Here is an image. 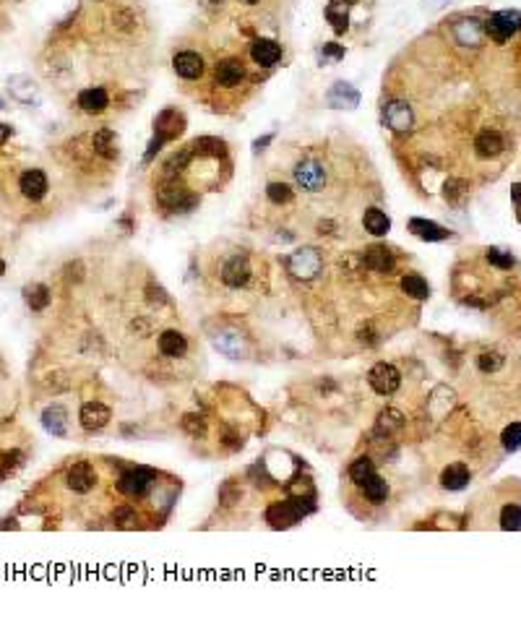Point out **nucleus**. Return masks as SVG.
<instances>
[{
    "label": "nucleus",
    "instance_id": "nucleus-37",
    "mask_svg": "<svg viewBox=\"0 0 521 641\" xmlns=\"http://www.w3.org/2000/svg\"><path fill=\"white\" fill-rule=\"evenodd\" d=\"M488 261L495 264L498 269H511L513 266V256H506V253H501L498 248H490V250H488Z\"/></svg>",
    "mask_w": 521,
    "mask_h": 641
},
{
    "label": "nucleus",
    "instance_id": "nucleus-29",
    "mask_svg": "<svg viewBox=\"0 0 521 641\" xmlns=\"http://www.w3.org/2000/svg\"><path fill=\"white\" fill-rule=\"evenodd\" d=\"M24 297H27V306H29L31 310H45V308L50 306V289L45 285L27 287Z\"/></svg>",
    "mask_w": 521,
    "mask_h": 641
},
{
    "label": "nucleus",
    "instance_id": "nucleus-43",
    "mask_svg": "<svg viewBox=\"0 0 521 641\" xmlns=\"http://www.w3.org/2000/svg\"><path fill=\"white\" fill-rule=\"evenodd\" d=\"M3 271H6V261H3V258H0V274H3Z\"/></svg>",
    "mask_w": 521,
    "mask_h": 641
},
{
    "label": "nucleus",
    "instance_id": "nucleus-38",
    "mask_svg": "<svg viewBox=\"0 0 521 641\" xmlns=\"http://www.w3.org/2000/svg\"><path fill=\"white\" fill-rule=\"evenodd\" d=\"M183 428H186L188 433L198 435V433H204V420H201L198 414H186V417H183Z\"/></svg>",
    "mask_w": 521,
    "mask_h": 641
},
{
    "label": "nucleus",
    "instance_id": "nucleus-42",
    "mask_svg": "<svg viewBox=\"0 0 521 641\" xmlns=\"http://www.w3.org/2000/svg\"><path fill=\"white\" fill-rule=\"evenodd\" d=\"M511 196H513V201L521 206V183H516V186L511 188Z\"/></svg>",
    "mask_w": 521,
    "mask_h": 641
},
{
    "label": "nucleus",
    "instance_id": "nucleus-4",
    "mask_svg": "<svg viewBox=\"0 0 521 641\" xmlns=\"http://www.w3.org/2000/svg\"><path fill=\"white\" fill-rule=\"evenodd\" d=\"M303 513V506L297 501H282V504H274L266 511V522L271 524L274 529H285V527H292V524L300 522Z\"/></svg>",
    "mask_w": 521,
    "mask_h": 641
},
{
    "label": "nucleus",
    "instance_id": "nucleus-7",
    "mask_svg": "<svg viewBox=\"0 0 521 641\" xmlns=\"http://www.w3.org/2000/svg\"><path fill=\"white\" fill-rule=\"evenodd\" d=\"M384 120L391 130H396V133H407V130L412 128V110H409V105L402 102V99L388 102V105L384 107Z\"/></svg>",
    "mask_w": 521,
    "mask_h": 641
},
{
    "label": "nucleus",
    "instance_id": "nucleus-14",
    "mask_svg": "<svg viewBox=\"0 0 521 641\" xmlns=\"http://www.w3.org/2000/svg\"><path fill=\"white\" fill-rule=\"evenodd\" d=\"M94 469H91V464L86 462H79L73 464L68 469V488L70 490H76V493H89L91 488H94Z\"/></svg>",
    "mask_w": 521,
    "mask_h": 641
},
{
    "label": "nucleus",
    "instance_id": "nucleus-25",
    "mask_svg": "<svg viewBox=\"0 0 521 641\" xmlns=\"http://www.w3.org/2000/svg\"><path fill=\"white\" fill-rule=\"evenodd\" d=\"M360 490H363L365 498H368L370 504H384L386 498H388V485H386V480L384 477H378V474H370V477L360 485Z\"/></svg>",
    "mask_w": 521,
    "mask_h": 641
},
{
    "label": "nucleus",
    "instance_id": "nucleus-17",
    "mask_svg": "<svg viewBox=\"0 0 521 641\" xmlns=\"http://www.w3.org/2000/svg\"><path fill=\"white\" fill-rule=\"evenodd\" d=\"M42 425H45L47 433L58 435V438H66V435H68V414H66V409L60 405H52L45 409Z\"/></svg>",
    "mask_w": 521,
    "mask_h": 641
},
{
    "label": "nucleus",
    "instance_id": "nucleus-28",
    "mask_svg": "<svg viewBox=\"0 0 521 641\" xmlns=\"http://www.w3.org/2000/svg\"><path fill=\"white\" fill-rule=\"evenodd\" d=\"M402 289L409 297H414V300H428V295H430V287H428V282H425L423 276H417V274L404 276V279H402Z\"/></svg>",
    "mask_w": 521,
    "mask_h": 641
},
{
    "label": "nucleus",
    "instance_id": "nucleus-1",
    "mask_svg": "<svg viewBox=\"0 0 521 641\" xmlns=\"http://www.w3.org/2000/svg\"><path fill=\"white\" fill-rule=\"evenodd\" d=\"M321 253L315 248H300L289 256V271L297 276V279H313L318 271H321Z\"/></svg>",
    "mask_w": 521,
    "mask_h": 641
},
{
    "label": "nucleus",
    "instance_id": "nucleus-40",
    "mask_svg": "<svg viewBox=\"0 0 521 641\" xmlns=\"http://www.w3.org/2000/svg\"><path fill=\"white\" fill-rule=\"evenodd\" d=\"M324 52H326V55H331V58H342V55H345V50L336 47V45H329V47H326Z\"/></svg>",
    "mask_w": 521,
    "mask_h": 641
},
{
    "label": "nucleus",
    "instance_id": "nucleus-15",
    "mask_svg": "<svg viewBox=\"0 0 521 641\" xmlns=\"http://www.w3.org/2000/svg\"><path fill=\"white\" fill-rule=\"evenodd\" d=\"M250 55H253V60H256L261 68H271L282 58V47L274 40H256L253 47H250Z\"/></svg>",
    "mask_w": 521,
    "mask_h": 641
},
{
    "label": "nucleus",
    "instance_id": "nucleus-10",
    "mask_svg": "<svg viewBox=\"0 0 521 641\" xmlns=\"http://www.w3.org/2000/svg\"><path fill=\"white\" fill-rule=\"evenodd\" d=\"M172 66H175L177 76H183V79H188V81L198 79V76L204 73V58H201L198 52H190V50L177 52L175 60H172Z\"/></svg>",
    "mask_w": 521,
    "mask_h": 641
},
{
    "label": "nucleus",
    "instance_id": "nucleus-5",
    "mask_svg": "<svg viewBox=\"0 0 521 641\" xmlns=\"http://www.w3.org/2000/svg\"><path fill=\"white\" fill-rule=\"evenodd\" d=\"M295 183H297V188H303V190H321V186L326 183L324 165L315 162V159L300 162L295 167Z\"/></svg>",
    "mask_w": 521,
    "mask_h": 641
},
{
    "label": "nucleus",
    "instance_id": "nucleus-11",
    "mask_svg": "<svg viewBox=\"0 0 521 641\" xmlns=\"http://www.w3.org/2000/svg\"><path fill=\"white\" fill-rule=\"evenodd\" d=\"M110 417H112V412H110V407L102 405V402H86V405L81 407V425H84L86 430H99V428H105V425L110 423Z\"/></svg>",
    "mask_w": 521,
    "mask_h": 641
},
{
    "label": "nucleus",
    "instance_id": "nucleus-41",
    "mask_svg": "<svg viewBox=\"0 0 521 641\" xmlns=\"http://www.w3.org/2000/svg\"><path fill=\"white\" fill-rule=\"evenodd\" d=\"M10 133H13V130H10V126L0 123V144H6V141L10 138Z\"/></svg>",
    "mask_w": 521,
    "mask_h": 641
},
{
    "label": "nucleus",
    "instance_id": "nucleus-31",
    "mask_svg": "<svg viewBox=\"0 0 521 641\" xmlns=\"http://www.w3.org/2000/svg\"><path fill=\"white\" fill-rule=\"evenodd\" d=\"M404 428V414L399 412V409H384L381 412V417H378V430H384V433H393V430H402Z\"/></svg>",
    "mask_w": 521,
    "mask_h": 641
},
{
    "label": "nucleus",
    "instance_id": "nucleus-18",
    "mask_svg": "<svg viewBox=\"0 0 521 641\" xmlns=\"http://www.w3.org/2000/svg\"><path fill=\"white\" fill-rule=\"evenodd\" d=\"M474 149L480 157H498L503 149H506V141L498 130H482L477 141H474Z\"/></svg>",
    "mask_w": 521,
    "mask_h": 641
},
{
    "label": "nucleus",
    "instance_id": "nucleus-45",
    "mask_svg": "<svg viewBox=\"0 0 521 641\" xmlns=\"http://www.w3.org/2000/svg\"><path fill=\"white\" fill-rule=\"evenodd\" d=\"M211 3H217V0H211Z\"/></svg>",
    "mask_w": 521,
    "mask_h": 641
},
{
    "label": "nucleus",
    "instance_id": "nucleus-46",
    "mask_svg": "<svg viewBox=\"0 0 521 641\" xmlns=\"http://www.w3.org/2000/svg\"><path fill=\"white\" fill-rule=\"evenodd\" d=\"M0 477H3V472H0Z\"/></svg>",
    "mask_w": 521,
    "mask_h": 641
},
{
    "label": "nucleus",
    "instance_id": "nucleus-3",
    "mask_svg": "<svg viewBox=\"0 0 521 641\" xmlns=\"http://www.w3.org/2000/svg\"><path fill=\"white\" fill-rule=\"evenodd\" d=\"M519 27H521V13H516V10H498L495 16H490L485 31H488L495 42H506Z\"/></svg>",
    "mask_w": 521,
    "mask_h": 641
},
{
    "label": "nucleus",
    "instance_id": "nucleus-20",
    "mask_svg": "<svg viewBox=\"0 0 521 641\" xmlns=\"http://www.w3.org/2000/svg\"><path fill=\"white\" fill-rule=\"evenodd\" d=\"M409 229H412V235L423 237L428 243H438V240L448 237V229H443L441 225L428 222V219H409Z\"/></svg>",
    "mask_w": 521,
    "mask_h": 641
},
{
    "label": "nucleus",
    "instance_id": "nucleus-2",
    "mask_svg": "<svg viewBox=\"0 0 521 641\" xmlns=\"http://www.w3.org/2000/svg\"><path fill=\"white\" fill-rule=\"evenodd\" d=\"M368 384L373 386V391L388 396L399 389V384H402V373H399L393 365H388V363H378V365L370 368V373H368Z\"/></svg>",
    "mask_w": 521,
    "mask_h": 641
},
{
    "label": "nucleus",
    "instance_id": "nucleus-19",
    "mask_svg": "<svg viewBox=\"0 0 521 641\" xmlns=\"http://www.w3.org/2000/svg\"><path fill=\"white\" fill-rule=\"evenodd\" d=\"M91 146H94V151H97L99 157L115 159L118 157V136H115V130H110V128L97 130L94 138H91Z\"/></svg>",
    "mask_w": 521,
    "mask_h": 641
},
{
    "label": "nucleus",
    "instance_id": "nucleus-39",
    "mask_svg": "<svg viewBox=\"0 0 521 641\" xmlns=\"http://www.w3.org/2000/svg\"><path fill=\"white\" fill-rule=\"evenodd\" d=\"M133 519H136V513L130 511V508H126V506L115 511V522H123V524H126V522H133Z\"/></svg>",
    "mask_w": 521,
    "mask_h": 641
},
{
    "label": "nucleus",
    "instance_id": "nucleus-27",
    "mask_svg": "<svg viewBox=\"0 0 521 641\" xmlns=\"http://www.w3.org/2000/svg\"><path fill=\"white\" fill-rule=\"evenodd\" d=\"M329 102H331V107H354L360 102V94L349 84H336L334 89L329 91Z\"/></svg>",
    "mask_w": 521,
    "mask_h": 641
},
{
    "label": "nucleus",
    "instance_id": "nucleus-36",
    "mask_svg": "<svg viewBox=\"0 0 521 641\" xmlns=\"http://www.w3.org/2000/svg\"><path fill=\"white\" fill-rule=\"evenodd\" d=\"M501 365H503V355H495V352L480 355V370H485V373H495Z\"/></svg>",
    "mask_w": 521,
    "mask_h": 641
},
{
    "label": "nucleus",
    "instance_id": "nucleus-23",
    "mask_svg": "<svg viewBox=\"0 0 521 641\" xmlns=\"http://www.w3.org/2000/svg\"><path fill=\"white\" fill-rule=\"evenodd\" d=\"M110 105L107 91L102 86H94V89H84L79 94V107L86 110V112H102V110Z\"/></svg>",
    "mask_w": 521,
    "mask_h": 641
},
{
    "label": "nucleus",
    "instance_id": "nucleus-9",
    "mask_svg": "<svg viewBox=\"0 0 521 641\" xmlns=\"http://www.w3.org/2000/svg\"><path fill=\"white\" fill-rule=\"evenodd\" d=\"M19 188H21V193H24L27 198H31V201H40V198L47 193V188H50L47 175H45L42 169H27V172L21 175V180H19Z\"/></svg>",
    "mask_w": 521,
    "mask_h": 641
},
{
    "label": "nucleus",
    "instance_id": "nucleus-30",
    "mask_svg": "<svg viewBox=\"0 0 521 641\" xmlns=\"http://www.w3.org/2000/svg\"><path fill=\"white\" fill-rule=\"evenodd\" d=\"M10 91H13V97H19L21 102H31V97H37V86H34V81L27 79V76H13V79H10Z\"/></svg>",
    "mask_w": 521,
    "mask_h": 641
},
{
    "label": "nucleus",
    "instance_id": "nucleus-16",
    "mask_svg": "<svg viewBox=\"0 0 521 641\" xmlns=\"http://www.w3.org/2000/svg\"><path fill=\"white\" fill-rule=\"evenodd\" d=\"M250 279V266H248L246 258H229L222 269V282L227 287H243Z\"/></svg>",
    "mask_w": 521,
    "mask_h": 641
},
{
    "label": "nucleus",
    "instance_id": "nucleus-26",
    "mask_svg": "<svg viewBox=\"0 0 521 641\" xmlns=\"http://www.w3.org/2000/svg\"><path fill=\"white\" fill-rule=\"evenodd\" d=\"M363 225L370 235L381 237L391 229V219L386 217L381 209H368V211H365V217H363Z\"/></svg>",
    "mask_w": 521,
    "mask_h": 641
},
{
    "label": "nucleus",
    "instance_id": "nucleus-33",
    "mask_svg": "<svg viewBox=\"0 0 521 641\" xmlns=\"http://www.w3.org/2000/svg\"><path fill=\"white\" fill-rule=\"evenodd\" d=\"M266 196L271 198V204H289L292 201V188L287 183H269Z\"/></svg>",
    "mask_w": 521,
    "mask_h": 641
},
{
    "label": "nucleus",
    "instance_id": "nucleus-22",
    "mask_svg": "<svg viewBox=\"0 0 521 641\" xmlns=\"http://www.w3.org/2000/svg\"><path fill=\"white\" fill-rule=\"evenodd\" d=\"M469 483V469L464 464H448L441 474V485L446 490H462Z\"/></svg>",
    "mask_w": 521,
    "mask_h": 641
},
{
    "label": "nucleus",
    "instance_id": "nucleus-6",
    "mask_svg": "<svg viewBox=\"0 0 521 641\" xmlns=\"http://www.w3.org/2000/svg\"><path fill=\"white\" fill-rule=\"evenodd\" d=\"M151 483H154V474L149 469H130L118 480V490L128 498H141V495H146Z\"/></svg>",
    "mask_w": 521,
    "mask_h": 641
},
{
    "label": "nucleus",
    "instance_id": "nucleus-13",
    "mask_svg": "<svg viewBox=\"0 0 521 641\" xmlns=\"http://www.w3.org/2000/svg\"><path fill=\"white\" fill-rule=\"evenodd\" d=\"M154 130H157V138L172 141V138H177L180 136V130H183V115H180L177 110H165V112L157 118V123H154Z\"/></svg>",
    "mask_w": 521,
    "mask_h": 641
},
{
    "label": "nucleus",
    "instance_id": "nucleus-32",
    "mask_svg": "<svg viewBox=\"0 0 521 641\" xmlns=\"http://www.w3.org/2000/svg\"><path fill=\"white\" fill-rule=\"evenodd\" d=\"M370 474H375V464L368 459V456H360L357 462L349 467V477H352V483L354 485H363Z\"/></svg>",
    "mask_w": 521,
    "mask_h": 641
},
{
    "label": "nucleus",
    "instance_id": "nucleus-8",
    "mask_svg": "<svg viewBox=\"0 0 521 641\" xmlns=\"http://www.w3.org/2000/svg\"><path fill=\"white\" fill-rule=\"evenodd\" d=\"M482 37H485V27L477 19H462L456 21V27H453V40L464 45V47H477Z\"/></svg>",
    "mask_w": 521,
    "mask_h": 641
},
{
    "label": "nucleus",
    "instance_id": "nucleus-44",
    "mask_svg": "<svg viewBox=\"0 0 521 641\" xmlns=\"http://www.w3.org/2000/svg\"><path fill=\"white\" fill-rule=\"evenodd\" d=\"M246 3H258V0H246Z\"/></svg>",
    "mask_w": 521,
    "mask_h": 641
},
{
    "label": "nucleus",
    "instance_id": "nucleus-24",
    "mask_svg": "<svg viewBox=\"0 0 521 641\" xmlns=\"http://www.w3.org/2000/svg\"><path fill=\"white\" fill-rule=\"evenodd\" d=\"M365 264L373 269V271H391L393 269V256L388 248H381V246H373L368 248V253H365Z\"/></svg>",
    "mask_w": 521,
    "mask_h": 641
},
{
    "label": "nucleus",
    "instance_id": "nucleus-12",
    "mask_svg": "<svg viewBox=\"0 0 521 641\" xmlns=\"http://www.w3.org/2000/svg\"><path fill=\"white\" fill-rule=\"evenodd\" d=\"M214 79H217L219 86H227V89H232V86H237L240 81L246 79V68H243V63H240V60H235V58L222 60V63H217Z\"/></svg>",
    "mask_w": 521,
    "mask_h": 641
},
{
    "label": "nucleus",
    "instance_id": "nucleus-35",
    "mask_svg": "<svg viewBox=\"0 0 521 641\" xmlns=\"http://www.w3.org/2000/svg\"><path fill=\"white\" fill-rule=\"evenodd\" d=\"M503 529H521V508L519 506H506L501 513Z\"/></svg>",
    "mask_w": 521,
    "mask_h": 641
},
{
    "label": "nucleus",
    "instance_id": "nucleus-34",
    "mask_svg": "<svg viewBox=\"0 0 521 641\" xmlns=\"http://www.w3.org/2000/svg\"><path fill=\"white\" fill-rule=\"evenodd\" d=\"M503 448L506 451H516L521 448V423H511L506 430H503Z\"/></svg>",
    "mask_w": 521,
    "mask_h": 641
},
{
    "label": "nucleus",
    "instance_id": "nucleus-21",
    "mask_svg": "<svg viewBox=\"0 0 521 641\" xmlns=\"http://www.w3.org/2000/svg\"><path fill=\"white\" fill-rule=\"evenodd\" d=\"M159 349H162V355L167 357H183L188 352V339L180 331H165V334L159 336Z\"/></svg>",
    "mask_w": 521,
    "mask_h": 641
}]
</instances>
